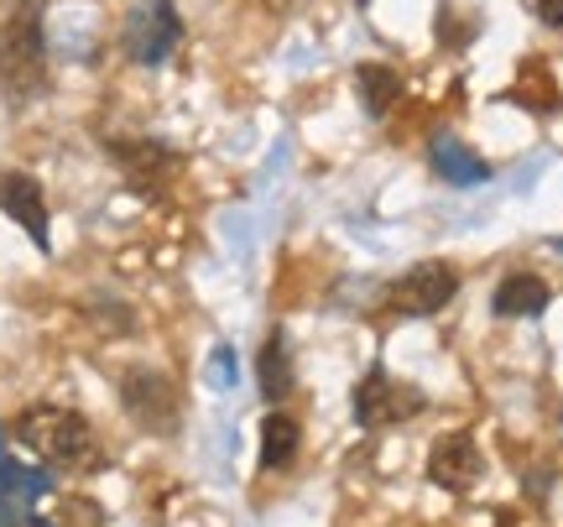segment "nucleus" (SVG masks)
<instances>
[{"label": "nucleus", "mask_w": 563, "mask_h": 527, "mask_svg": "<svg viewBox=\"0 0 563 527\" xmlns=\"http://www.w3.org/2000/svg\"><path fill=\"white\" fill-rule=\"evenodd\" d=\"M16 439L53 470H95L100 465V439H95L89 418L74 413V407H53V403L26 407L16 418Z\"/></svg>", "instance_id": "1"}, {"label": "nucleus", "mask_w": 563, "mask_h": 527, "mask_svg": "<svg viewBox=\"0 0 563 527\" xmlns=\"http://www.w3.org/2000/svg\"><path fill=\"white\" fill-rule=\"evenodd\" d=\"M47 89V37H42L37 0H21L0 26V95L11 105H32Z\"/></svg>", "instance_id": "2"}, {"label": "nucleus", "mask_w": 563, "mask_h": 527, "mask_svg": "<svg viewBox=\"0 0 563 527\" xmlns=\"http://www.w3.org/2000/svg\"><path fill=\"white\" fill-rule=\"evenodd\" d=\"M121 403L146 433H162V439L178 433V424H183V403H178V392H173V382L162 371H146V365L121 376Z\"/></svg>", "instance_id": "3"}, {"label": "nucleus", "mask_w": 563, "mask_h": 527, "mask_svg": "<svg viewBox=\"0 0 563 527\" xmlns=\"http://www.w3.org/2000/svg\"><path fill=\"white\" fill-rule=\"evenodd\" d=\"M178 42H183V17L173 0H146V6H136L131 21H125V53H131L141 68L167 63Z\"/></svg>", "instance_id": "4"}, {"label": "nucleus", "mask_w": 563, "mask_h": 527, "mask_svg": "<svg viewBox=\"0 0 563 527\" xmlns=\"http://www.w3.org/2000/svg\"><path fill=\"white\" fill-rule=\"evenodd\" d=\"M418 413H422V392L397 382V376H386V371H371L355 386V424L361 428H391L402 418H418Z\"/></svg>", "instance_id": "5"}, {"label": "nucleus", "mask_w": 563, "mask_h": 527, "mask_svg": "<svg viewBox=\"0 0 563 527\" xmlns=\"http://www.w3.org/2000/svg\"><path fill=\"white\" fill-rule=\"evenodd\" d=\"M460 293V272L449 262H418L407 277H397L391 287V308L407 314V319H428V314H439L449 298Z\"/></svg>", "instance_id": "6"}, {"label": "nucleus", "mask_w": 563, "mask_h": 527, "mask_svg": "<svg viewBox=\"0 0 563 527\" xmlns=\"http://www.w3.org/2000/svg\"><path fill=\"white\" fill-rule=\"evenodd\" d=\"M428 481L443 491H470L481 481V444H475V433H443L439 444L428 449Z\"/></svg>", "instance_id": "7"}, {"label": "nucleus", "mask_w": 563, "mask_h": 527, "mask_svg": "<svg viewBox=\"0 0 563 527\" xmlns=\"http://www.w3.org/2000/svg\"><path fill=\"white\" fill-rule=\"evenodd\" d=\"M0 209L32 235V245L47 251V199H42V183L26 173H5L0 178Z\"/></svg>", "instance_id": "8"}, {"label": "nucleus", "mask_w": 563, "mask_h": 527, "mask_svg": "<svg viewBox=\"0 0 563 527\" xmlns=\"http://www.w3.org/2000/svg\"><path fill=\"white\" fill-rule=\"evenodd\" d=\"M110 157L121 163V173L131 178V188H141V194L162 188L167 173L178 167L173 146H162V142H110Z\"/></svg>", "instance_id": "9"}, {"label": "nucleus", "mask_w": 563, "mask_h": 527, "mask_svg": "<svg viewBox=\"0 0 563 527\" xmlns=\"http://www.w3.org/2000/svg\"><path fill=\"white\" fill-rule=\"evenodd\" d=\"M548 283L543 277H532V272H511V277H501V287H496V298H490V308L501 314V319H538L548 308Z\"/></svg>", "instance_id": "10"}, {"label": "nucleus", "mask_w": 563, "mask_h": 527, "mask_svg": "<svg viewBox=\"0 0 563 527\" xmlns=\"http://www.w3.org/2000/svg\"><path fill=\"white\" fill-rule=\"evenodd\" d=\"M433 167H439L443 183H454V188H481V183H490V163H485L481 152H470L460 136H439V142H433Z\"/></svg>", "instance_id": "11"}, {"label": "nucleus", "mask_w": 563, "mask_h": 527, "mask_svg": "<svg viewBox=\"0 0 563 527\" xmlns=\"http://www.w3.org/2000/svg\"><path fill=\"white\" fill-rule=\"evenodd\" d=\"M355 95H361L365 116H386L391 105L402 100V79H397L386 63H361V68H355Z\"/></svg>", "instance_id": "12"}, {"label": "nucleus", "mask_w": 563, "mask_h": 527, "mask_svg": "<svg viewBox=\"0 0 563 527\" xmlns=\"http://www.w3.org/2000/svg\"><path fill=\"white\" fill-rule=\"evenodd\" d=\"M256 376H262V397L266 403H282L292 392V355H287V340L282 329H272L262 345V361H256Z\"/></svg>", "instance_id": "13"}, {"label": "nucleus", "mask_w": 563, "mask_h": 527, "mask_svg": "<svg viewBox=\"0 0 563 527\" xmlns=\"http://www.w3.org/2000/svg\"><path fill=\"white\" fill-rule=\"evenodd\" d=\"M298 460V424L287 413H266L262 418V470H287Z\"/></svg>", "instance_id": "14"}, {"label": "nucleus", "mask_w": 563, "mask_h": 527, "mask_svg": "<svg viewBox=\"0 0 563 527\" xmlns=\"http://www.w3.org/2000/svg\"><path fill=\"white\" fill-rule=\"evenodd\" d=\"M42 491H47V475H37V470L16 465V460L5 454V439H0V496H21V502H37Z\"/></svg>", "instance_id": "15"}, {"label": "nucleus", "mask_w": 563, "mask_h": 527, "mask_svg": "<svg viewBox=\"0 0 563 527\" xmlns=\"http://www.w3.org/2000/svg\"><path fill=\"white\" fill-rule=\"evenodd\" d=\"M235 376H241V365H235V350L220 345L209 355V382L220 386V392H235Z\"/></svg>", "instance_id": "16"}, {"label": "nucleus", "mask_w": 563, "mask_h": 527, "mask_svg": "<svg viewBox=\"0 0 563 527\" xmlns=\"http://www.w3.org/2000/svg\"><path fill=\"white\" fill-rule=\"evenodd\" d=\"M538 17H543L548 26H559V32H563V0H538Z\"/></svg>", "instance_id": "17"}, {"label": "nucleus", "mask_w": 563, "mask_h": 527, "mask_svg": "<svg viewBox=\"0 0 563 527\" xmlns=\"http://www.w3.org/2000/svg\"><path fill=\"white\" fill-rule=\"evenodd\" d=\"M266 11H287V6H292V0H262Z\"/></svg>", "instance_id": "18"}, {"label": "nucleus", "mask_w": 563, "mask_h": 527, "mask_svg": "<svg viewBox=\"0 0 563 527\" xmlns=\"http://www.w3.org/2000/svg\"><path fill=\"white\" fill-rule=\"evenodd\" d=\"M21 527H47V523H37V517H26V523H21Z\"/></svg>", "instance_id": "19"}, {"label": "nucleus", "mask_w": 563, "mask_h": 527, "mask_svg": "<svg viewBox=\"0 0 563 527\" xmlns=\"http://www.w3.org/2000/svg\"><path fill=\"white\" fill-rule=\"evenodd\" d=\"M559 245H563V241H559Z\"/></svg>", "instance_id": "20"}]
</instances>
